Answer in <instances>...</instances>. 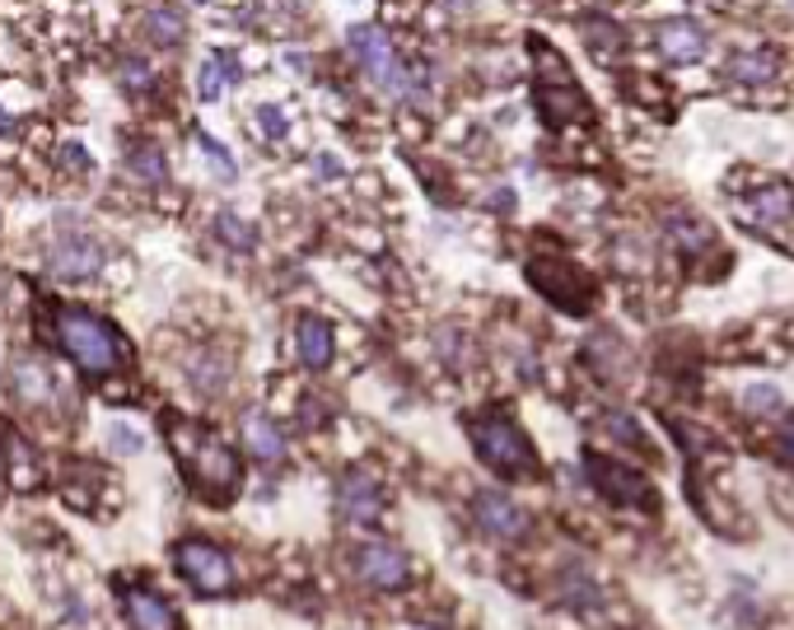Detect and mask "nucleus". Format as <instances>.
<instances>
[{
  "mask_svg": "<svg viewBox=\"0 0 794 630\" xmlns=\"http://www.w3.org/2000/svg\"><path fill=\"white\" fill-rule=\"evenodd\" d=\"M468 430H472V444H476V454H482V463L491 471H501V477H524V471L537 467L533 444L524 439V430H519L510 416H476Z\"/></svg>",
  "mask_w": 794,
  "mask_h": 630,
  "instance_id": "nucleus-3",
  "label": "nucleus"
},
{
  "mask_svg": "<svg viewBox=\"0 0 794 630\" xmlns=\"http://www.w3.org/2000/svg\"><path fill=\"white\" fill-rule=\"evenodd\" d=\"M654 42H660V52L677 65L706 57V29H701L696 19H664V24L654 29Z\"/></svg>",
  "mask_w": 794,
  "mask_h": 630,
  "instance_id": "nucleus-12",
  "label": "nucleus"
},
{
  "mask_svg": "<svg viewBox=\"0 0 794 630\" xmlns=\"http://www.w3.org/2000/svg\"><path fill=\"white\" fill-rule=\"evenodd\" d=\"M669 234H673L677 243H683V253H696V247H706V243H711V230H706L701 220H673V224H669Z\"/></svg>",
  "mask_w": 794,
  "mask_h": 630,
  "instance_id": "nucleus-24",
  "label": "nucleus"
},
{
  "mask_svg": "<svg viewBox=\"0 0 794 630\" xmlns=\"http://www.w3.org/2000/svg\"><path fill=\"white\" fill-rule=\"evenodd\" d=\"M584 33H589V42H594V52H612V48H617V29H612V24H599V19H594V24H584Z\"/></svg>",
  "mask_w": 794,
  "mask_h": 630,
  "instance_id": "nucleus-30",
  "label": "nucleus"
},
{
  "mask_svg": "<svg viewBox=\"0 0 794 630\" xmlns=\"http://www.w3.org/2000/svg\"><path fill=\"white\" fill-rule=\"evenodd\" d=\"M790 211H794V201H790V192L785 187H762L753 201L743 206V215L753 220V224H771V220H790Z\"/></svg>",
  "mask_w": 794,
  "mask_h": 630,
  "instance_id": "nucleus-18",
  "label": "nucleus"
},
{
  "mask_svg": "<svg viewBox=\"0 0 794 630\" xmlns=\"http://www.w3.org/2000/svg\"><path fill=\"white\" fill-rule=\"evenodd\" d=\"M6 458H10V481H14V490H33L38 486V477H42V463H38V454L24 444V439H6Z\"/></svg>",
  "mask_w": 794,
  "mask_h": 630,
  "instance_id": "nucleus-17",
  "label": "nucleus"
},
{
  "mask_svg": "<svg viewBox=\"0 0 794 630\" xmlns=\"http://www.w3.org/2000/svg\"><path fill=\"white\" fill-rule=\"evenodd\" d=\"M258 131L271 141H281L285 136V118H281V108H258Z\"/></svg>",
  "mask_w": 794,
  "mask_h": 630,
  "instance_id": "nucleus-29",
  "label": "nucleus"
},
{
  "mask_svg": "<svg viewBox=\"0 0 794 630\" xmlns=\"http://www.w3.org/2000/svg\"><path fill=\"white\" fill-rule=\"evenodd\" d=\"M197 145H201V154H207V164L215 169L220 183H234V177H239V164L230 160V154H224V145H215L211 136H201V131H197Z\"/></svg>",
  "mask_w": 794,
  "mask_h": 630,
  "instance_id": "nucleus-23",
  "label": "nucleus"
},
{
  "mask_svg": "<svg viewBox=\"0 0 794 630\" xmlns=\"http://www.w3.org/2000/svg\"><path fill=\"white\" fill-rule=\"evenodd\" d=\"M178 570H183L192 589L207 593V598L230 593V583H234L230 556H224L215 542H183L178 547Z\"/></svg>",
  "mask_w": 794,
  "mask_h": 630,
  "instance_id": "nucleus-5",
  "label": "nucleus"
},
{
  "mask_svg": "<svg viewBox=\"0 0 794 630\" xmlns=\"http://www.w3.org/2000/svg\"><path fill=\"white\" fill-rule=\"evenodd\" d=\"M108 444L112 448H118V454H141V448H145V439H141V430H131V425H112V430H108Z\"/></svg>",
  "mask_w": 794,
  "mask_h": 630,
  "instance_id": "nucleus-28",
  "label": "nucleus"
},
{
  "mask_svg": "<svg viewBox=\"0 0 794 630\" xmlns=\"http://www.w3.org/2000/svg\"><path fill=\"white\" fill-rule=\"evenodd\" d=\"M0 131H10V118H0Z\"/></svg>",
  "mask_w": 794,
  "mask_h": 630,
  "instance_id": "nucleus-34",
  "label": "nucleus"
},
{
  "mask_svg": "<svg viewBox=\"0 0 794 630\" xmlns=\"http://www.w3.org/2000/svg\"><path fill=\"white\" fill-rule=\"evenodd\" d=\"M215 234H220V243H230L234 253H248V247L258 243V230L248 220H239V215H230V211H220L215 215Z\"/></svg>",
  "mask_w": 794,
  "mask_h": 630,
  "instance_id": "nucleus-21",
  "label": "nucleus"
},
{
  "mask_svg": "<svg viewBox=\"0 0 794 630\" xmlns=\"http://www.w3.org/2000/svg\"><path fill=\"white\" fill-rule=\"evenodd\" d=\"M730 75L743 80V84H762V80L776 75V57L771 52H738V57H730Z\"/></svg>",
  "mask_w": 794,
  "mask_h": 630,
  "instance_id": "nucleus-20",
  "label": "nucleus"
},
{
  "mask_svg": "<svg viewBox=\"0 0 794 630\" xmlns=\"http://www.w3.org/2000/svg\"><path fill=\"white\" fill-rule=\"evenodd\" d=\"M472 514H476V524H482V532L501 537V542H519V537L529 532V514L519 509L510 495H501V490H482V495H476Z\"/></svg>",
  "mask_w": 794,
  "mask_h": 630,
  "instance_id": "nucleus-9",
  "label": "nucleus"
},
{
  "mask_svg": "<svg viewBox=\"0 0 794 630\" xmlns=\"http://www.w3.org/2000/svg\"><path fill=\"white\" fill-rule=\"evenodd\" d=\"M355 575L370 583V589H402L406 579H412V560H406L398 547H383V542H370L355 551Z\"/></svg>",
  "mask_w": 794,
  "mask_h": 630,
  "instance_id": "nucleus-7",
  "label": "nucleus"
},
{
  "mask_svg": "<svg viewBox=\"0 0 794 630\" xmlns=\"http://www.w3.org/2000/svg\"><path fill=\"white\" fill-rule=\"evenodd\" d=\"M346 48H351V57L360 65H365V75L383 89V94H402V89H412V80H406V65L398 61L393 42H389V33H383V29L355 24L351 38H346Z\"/></svg>",
  "mask_w": 794,
  "mask_h": 630,
  "instance_id": "nucleus-4",
  "label": "nucleus"
},
{
  "mask_svg": "<svg viewBox=\"0 0 794 630\" xmlns=\"http://www.w3.org/2000/svg\"><path fill=\"white\" fill-rule=\"evenodd\" d=\"M118 80L131 89V94H145V89L154 84L150 65H145V61H135V57H122V61H118Z\"/></svg>",
  "mask_w": 794,
  "mask_h": 630,
  "instance_id": "nucleus-26",
  "label": "nucleus"
},
{
  "mask_svg": "<svg viewBox=\"0 0 794 630\" xmlns=\"http://www.w3.org/2000/svg\"><path fill=\"white\" fill-rule=\"evenodd\" d=\"M61 150H66V169H80V173L89 169V154L80 145H61Z\"/></svg>",
  "mask_w": 794,
  "mask_h": 630,
  "instance_id": "nucleus-32",
  "label": "nucleus"
},
{
  "mask_svg": "<svg viewBox=\"0 0 794 630\" xmlns=\"http://www.w3.org/2000/svg\"><path fill=\"white\" fill-rule=\"evenodd\" d=\"M294 350H300L309 369H323L332 359V327L323 318H300V327H294Z\"/></svg>",
  "mask_w": 794,
  "mask_h": 630,
  "instance_id": "nucleus-15",
  "label": "nucleus"
},
{
  "mask_svg": "<svg viewBox=\"0 0 794 630\" xmlns=\"http://www.w3.org/2000/svg\"><path fill=\"white\" fill-rule=\"evenodd\" d=\"M584 467H589V477H594V486L607 495L612 505H645V509L654 505V490H650V481L641 477V471H631V467L612 463V458H599V454H589Z\"/></svg>",
  "mask_w": 794,
  "mask_h": 630,
  "instance_id": "nucleus-6",
  "label": "nucleus"
},
{
  "mask_svg": "<svg viewBox=\"0 0 794 630\" xmlns=\"http://www.w3.org/2000/svg\"><path fill=\"white\" fill-rule=\"evenodd\" d=\"M99 266H103V247L84 234H66L48 247V272L61 281H84V276H94Z\"/></svg>",
  "mask_w": 794,
  "mask_h": 630,
  "instance_id": "nucleus-8",
  "label": "nucleus"
},
{
  "mask_svg": "<svg viewBox=\"0 0 794 630\" xmlns=\"http://www.w3.org/2000/svg\"><path fill=\"white\" fill-rule=\"evenodd\" d=\"M529 276H533V285L542 289L547 299H556L561 308H571V313H580L589 299V281L575 272V266H565V262H533L529 266Z\"/></svg>",
  "mask_w": 794,
  "mask_h": 630,
  "instance_id": "nucleus-10",
  "label": "nucleus"
},
{
  "mask_svg": "<svg viewBox=\"0 0 794 630\" xmlns=\"http://www.w3.org/2000/svg\"><path fill=\"white\" fill-rule=\"evenodd\" d=\"M243 439H248V454H253L258 463H281L285 458V439L262 411H253L243 420Z\"/></svg>",
  "mask_w": 794,
  "mask_h": 630,
  "instance_id": "nucleus-16",
  "label": "nucleus"
},
{
  "mask_svg": "<svg viewBox=\"0 0 794 630\" xmlns=\"http://www.w3.org/2000/svg\"><path fill=\"white\" fill-rule=\"evenodd\" d=\"M164 435L173 444L178 463L188 467V477L207 490V495H234L239 486V458L230 444H220L215 435H207L201 425L183 420V416H169L164 420Z\"/></svg>",
  "mask_w": 794,
  "mask_h": 630,
  "instance_id": "nucleus-1",
  "label": "nucleus"
},
{
  "mask_svg": "<svg viewBox=\"0 0 794 630\" xmlns=\"http://www.w3.org/2000/svg\"><path fill=\"white\" fill-rule=\"evenodd\" d=\"M57 342L84 374H94V378L112 374L127 359V342L118 336V327L94 318V313H84V308H61L57 313Z\"/></svg>",
  "mask_w": 794,
  "mask_h": 630,
  "instance_id": "nucleus-2",
  "label": "nucleus"
},
{
  "mask_svg": "<svg viewBox=\"0 0 794 630\" xmlns=\"http://www.w3.org/2000/svg\"><path fill=\"white\" fill-rule=\"evenodd\" d=\"M336 505H342V514L351 524H360V528H370L374 519H379V481L370 477L365 467H355V471H346L342 477V486H336Z\"/></svg>",
  "mask_w": 794,
  "mask_h": 630,
  "instance_id": "nucleus-11",
  "label": "nucleus"
},
{
  "mask_svg": "<svg viewBox=\"0 0 794 630\" xmlns=\"http://www.w3.org/2000/svg\"><path fill=\"white\" fill-rule=\"evenodd\" d=\"M10 388L24 407H48L52 402V369L42 359H19L14 374H10Z\"/></svg>",
  "mask_w": 794,
  "mask_h": 630,
  "instance_id": "nucleus-14",
  "label": "nucleus"
},
{
  "mask_svg": "<svg viewBox=\"0 0 794 630\" xmlns=\"http://www.w3.org/2000/svg\"><path fill=\"white\" fill-rule=\"evenodd\" d=\"M220 84H224V71H220V61H207V65H201V99H215L220 94Z\"/></svg>",
  "mask_w": 794,
  "mask_h": 630,
  "instance_id": "nucleus-31",
  "label": "nucleus"
},
{
  "mask_svg": "<svg viewBox=\"0 0 794 630\" xmlns=\"http://www.w3.org/2000/svg\"><path fill=\"white\" fill-rule=\"evenodd\" d=\"M131 169H135V177H141V183H164L169 177V164H164V154H159L154 145H131Z\"/></svg>",
  "mask_w": 794,
  "mask_h": 630,
  "instance_id": "nucleus-22",
  "label": "nucleus"
},
{
  "mask_svg": "<svg viewBox=\"0 0 794 630\" xmlns=\"http://www.w3.org/2000/svg\"><path fill=\"white\" fill-rule=\"evenodd\" d=\"M603 425H607V435H617V439H626L631 448H650V439H645V430H641V425H635V420H631L626 411H612V416H607Z\"/></svg>",
  "mask_w": 794,
  "mask_h": 630,
  "instance_id": "nucleus-27",
  "label": "nucleus"
},
{
  "mask_svg": "<svg viewBox=\"0 0 794 630\" xmlns=\"http://www.w3.org/2000/svg\"><path fill=\"white\" fill-rule=\"evenodd\" d=\"M127 621H131V630H183L169 598L154 593V589H131L127 593Z\"/></svg>",
  "mask_w": 794,
  "mask_h": 630,
  "instance_id": "nucleus-13",
  "label": "nucleus"
},
{
  "mask_svg": "<svg viewBox=\"0 0 794 630\" xmlns=\"http://www.w3.org/2000/svg\"><path fill=\"white\" fill-rule=\"evenodd\" d=\"M145 33L159 42V48H178V42H183V33H188V24H183V14L178 10H150L145 14Z\"/></svg>",
  "mask_w": 794,
  "mask_h": 630,
  "instance_id": "nucleus-19",
  "label": "nucleus"
},
{
  "mask_svg": "<svg viewBox=\"0 0 794 630\" xmlns=\"http://www.w3.org/2000/svg\"><path fill=\"white\" fill-rule=\"evenodd\" d=\"M743 407L753 411V416H776L781 407V388H771V384H753L743 393Z\"/></svg>",
  "mask_w": 794,
  "mask_h": 630,
  "instance_id": "nucleus-25",
  "label": "nucleus"
},
{
  "mask_svg": "<svg viewBox=\"0 0 794 630\" xmlns=\"http://www.w3.org/2000/svg\"><path fill=\"white\" fill-rule=\"evenodd\" d=\"M781 454H785V458L794 463V416H790V420L781 425Z\"/></svg>",
  "mask_w": 794,
  "mask_h": 630,
  "instance_id": "nucleus-33",
  "label": "nucleus"
}]
</instances>
